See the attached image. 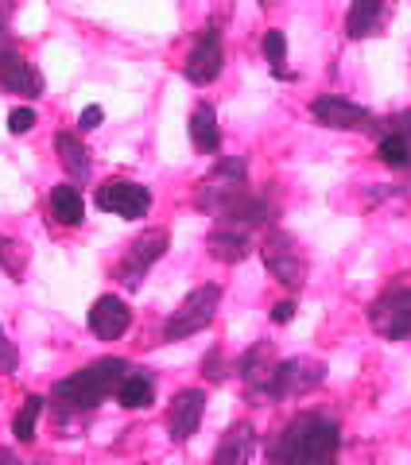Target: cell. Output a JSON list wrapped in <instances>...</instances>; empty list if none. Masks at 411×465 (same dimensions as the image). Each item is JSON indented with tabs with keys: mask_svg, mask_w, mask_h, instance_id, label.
Masks as SVG:
<instances>
[{
	"mask_svg": "<svg viewBox=\"0 0 411 465\" xmlns=\"http://www.w3.org/2000/svg\"><path fill=\"white\" fill-rule=\"evenodd\" d=\"M337 446H342V430H337L334 419L306 411L284 427L272 454L280 465H334Z\"/></svg>",
	"mask_w": 411,
	"mask_h": 465,
	"instance_id": "cell-1",
	"label": "cell"
},
{
	"mask_svg": "<svg viewBox=\"0 0 411 465\" xmlns=\"http://www.w3.org/2000/svg\"><path fill=\"white\" fill-rule=\"evenodd\" d=\"M128 376H132L128 361H121V357L94 361V365H85L82 372L55 384V403L63 407V411H90V407H97L105 396L121 391V384L128 381Z\"/></svg>",
	"mask_w": 411,
	"mask_h": 465,
	"instance_id": "cell-2",
	"label": "cell"
},
{
	"mask_svg": "<svg viewBox=\"0 0 411 465\" xmlns=\"http://www.w3.org/2000/svg\"><path fill=\"white\" fill-rule=\"evenodd\" d=\"M245 174H248L245 159H237V155L222 159V163H217V167L210 171V179H202L198 194H195V206H198V210H206V213H214V217H222V213L233 206V202L248 194Z\"/></svg>",
	"mask_w": 411,
	"mask_h": 465,
	"instance_id": "cell-3",
	"label": "cell"
},
{
	"mask_svg": "<svg viewBox=\"0 0 411 465\" xmlns=\"http://www.w3.org/2000/svg\"><path fill=\"white\" fill-rule=\"evenodd\" d=\"M217 302H222V287H217V283H202V287H195V291H190V295L179 302V307H175V314L167 318L164 338H167V341L195 338L198 330H206V326L214 322Z\"/></svg>",
	"mask_w": 411,
	"mask_h": 465,
	"instance_id": "cell-4",
	"label": "cell"
},
{
	"mask_svg": "<svg viewBox=\"0 0 411 465\" xmlns=\"http://www.w3.org/2000/svg\"><path fill=\"white\" fill-rule=\"evenodd\" d=\"M260 256H264V268H268L284 287L306 283V252L287 229H268V237L260 244Z\"/></svg>",
	"mask_w": 411,
	"mask_h": 465,
	"instance_id": "cell-5",
	"label": "cell"
},
{
	"mask_svg": "<svg viewBox=\"0 0 411 465\" xmlns=\"http://www.w3.org/2000/svg\"><path fill=\"white\" fill-rule=\"evenodd\" d=\"M322 381H326V365L315 357H291V361H280L272 372L268 388H264V396L272 400H291V396H306V391H315Z\"/></svg>",
	"mask_w": 411,
	"mask_h": 465,
	"instance_id": "cell-6",
	"label": "cell"
},
{
	"mask_svg": "<svg viewBox=\"0 0 411 465\" xmlns=\"http://www.w3.org/2000/svg\"><path fill=\"white\" fill-rule=\"evenodd\" d=\"M167 244H171L167 229H144L140 237L125 249L121 264H116V280H121L128 291H136L144 283V275H148V268L167 252Z\"/></svg>",
	"mask_w": 411,
	"mask_h": 465,
	"instance_id": "cell-7",
	"label": "cell"
},
{
	"mask_svg": "<svg viewBox=\"0 0 411 465\" xmlns=\"http://www.w3.org/2000/svg\"><path fill=\"white\" fill-rule=\"evenodd\" d=\"M369 326L385 341H404L411 338V287L385 291L369 307Z\"/></svg>",
	"mask_w": 411,
	"mask_h": 465,
	"instance_id": "cell-8",
	"label": "cell"
},
{
	"mask_svg": "<svg viewBox=\"0 0 411 465\" xmlns=\"http://www.w3.org/2000/svg\"><path fill=\"white\" fill-rule=\"evenodd\" d=\"M97 210L136 222V217H144L152 210V191L140 183H132V179H109V183L97 186Z\"/></svg>",
	"mask_w": 411,
	"mask_h": 465,
	"instance_id": "cell-9",
	"label": "cell"
},
{
	"mask_svg": "<svg viewBox=\"0 0 411 465\" xmlns=\"http://www.w3.org/2000/svg\"><path fill=\"white\" fill-rule=\"evenodd\" d=\"M311 116L318 124L326 128H337V133H369V128L376 124L373 113L365 105H354V101L346 97H334V94H322L311 101Z\"/></svg>",
	"mask_w": 411,
	"mask_h": 465,
	"instance_id": "cell-10",
	"label": "cell"
},
{
	"mask_svg": "<svg viewBox=\"0 0 411 465\" xmlns=\"http://www.w3.org/2000/svg\"><path fill=\"white\" fill-rule=\"evenodd\" d=\"M222 63H226L222 32H217V27H206V32L198 35V43L190 47V54H186L183 74H186V82H195V85H210L217 74H222Z\"/></svg>",
	"mask_w": 411,
	"mask_h": 465,
	"instance_id": "cell-11",
	"label": "cell"
},
{
	"mask_svg": "<svg viewBox=\"0 0 411 465\" xmlns=\"http://www.w3.org/2000/svg\"><path fill=\"white\" fill-rule=\"evenodd\" d=\"M206 415V391L202 388H183L179 396L171 400L167 407V430H171V442H186L190 434L198 430Z\"/></svg>",
	"mask_w": 411,
	"mask_h": 465,
	"instance_id": "cell-12",
	"label": "cell"
},
{
	"mask_svg": "<svg viewBox=\"0 0 411 465\" xmlns=\"http://www.w3.org/2000/svg\"><path fill=\"white\" fill-rule=\"evenodd\" d=\"M128 326H132V311H128V302H125V299L101 295V299L94 302V311H90V330H94V338H101V341H116Z\"/></svg>",
	"mask_w": 411,
	"mask_h": 465,
	"instance_id": "cell-13",
	"label": "cell"
},
{
	"mask_svg": "<svg viewBox=\"0 0 411 465\" xmlns=\"http://www.w3.org/2000/svg\"><path fill=\"white\" fill-rule=\"evenodd\" d=\"M0 85L20 97H43V74L35 70L32 58H24V54H8L0 63Z\"/></svg>",
	"mask_w": 411,
	"mask_h": 465,
	"instance_id": "cell-14",
	"label": "cell"
},
{
	"mask_svg": "<svg viewBox=\"0 0 411 465\" xmlns=\"http://www.w3.org/2000/svg\"><path fill=\"white\" fill-rule=\"evenodd\" d=\"M385 20H388V5H380V0H357V5H349V12H346V35L369 39L385 27Z\"/></svg>",
	"mask_w": 411,
	"mask_h": 465,
	"instance_id": "cell-15",
	"label": "cell"
},
{
	"mask_svg": "<svg viewBox=\"0 0 411 465\" xmlns=\"http://www.w3.org/2000/svg\"><path fill=\"white\" fill-rule=\"evenodd\" d=\"M248 454H253V427L233 423L214 450V465H248Z\"/></svg>",
	"mask_w": 411,
	"mask_h": 465,
	"instance_id": "cell-16",
	"label": "cell"
},
{
	"mask_svg": "<svg viewBox=\"0 0 411 465\" xmlns=\"http://www.w3.org/2000/svg\"><path fill=\"white\" fill-rule=\"evenodd\" d=\"M190 143L202 152V155H214L217 148H222V128H217V113L214 105H202L190 113Z\"/></svg>",
	"mask_w": 411,
	"mask_h": 465,
	"instance_id": "cell-17",
	"label": "cell"
},
{
	"mask_svg": "<svg viewBox=\"0 0 411 465\" xmlns=\"http://www.w3.org/2000/svg\"><path fill=\"white\" fill-rule=\"evenodd\" d=\"M206 249H210L214 260H222V264H241V260L248 256V232L217 225L210 237H206Z\"/></svg>",
	"mask_w": 411,
	"mask_h": 465,
	"instance_id": "cell-18",
	"label": "cell"
},
{
	"mask_svg": "<svg viewBox=\"0 0 411 465\" xmlns=\"http://www.w3.org/2000/svg\"><path fill=\"white\" fill-rule=\"evenodd\" d=\"M55 148H58V163H63L70 179H90V152H85V143L75 133H58Z\"/></svg>",
	"mask_w": 411,
	"mask_h": 465,
	"instance_id": "cell-19",
	"label": "cell"
},
{
	"mask_svg": "<svg viewBox=\"0 0 411 465\" xmlns=\"http://www.w3.org/2000/svg\"><path fill=\"white\" fill-rule=\"evenodd\" d=\"M51 213H55L63 225H82L85 202H82L78 186H55V191H51Z\"/></svg>",
	"mask_w": 411,
	"mask_h": 465,
	"instance_id": "cell-20",
	"label": "cell"
},
{
	"mask_svg": "<svg viewBox=\"0 0 411 465\" xmlns=\"http://www.w3.org/2000/svg\"><path fill=\"white\" fill-rule=\"evenodd\" d=\"M116 400H121V407H128V411H140V407H152V400H155V384H152V376L132 372L128 381L121 384V391H116Z\"/></svg>",
	"mask_w": 411,
	"mask_h": 465,
	"instance_id": "cell-21",
	"label": "cell"
},
{
	"mask_svg": "<svg viewBox=\"0 0 411 465\" xmlns=\"http://www.w3.org/2000/svg\"><path fill=\"white\" fill-rule=\"evenodd\" d=\"M27 260H32V252H27V244L16 241V237H0V268H5L12 280H20V275L27 272Z\"/></svg>",
	"mask_w": 411,
	"mask_h": 465,
	"instance_id": "cell-22",
	"label": "cell"
},
{
	"mask_svg": "<svg viewBox=\"0 0 411 465\" xmlns=\"http://www.w3.org/2000/svg\"><path fill=\"white\" fill-rule=\"evenodd\" d=\"M376 155H380V163H388V167H411V143L404 136H396V133L380 136Z\"/></svg>",
	"mask_w": 411,
	"mask_h": 465,
	"instance_id": "cell-23",
	"label": "cell"
},
{
	"mask_svg": "<svg viewBox=\"0 0 411 465\" xmlns=\"http://www.w3.org/2000/svg\"><path fill=\"white\" fill-rule=\"evenodd\" d=\"M39 415H43V400H39V396H27L24 407H20V415H16V423H12V434H16L20 442H32V439H35Z\"/></svg>",
	"mask_w": 411,
	"mask_h": 465,
	"instance_id": "cell-24",
	"label": "cell"
},
{
	"mask_svg": "<svg viewBox=\"0 0 411 465\" xmlns=\"http://www.w3.org/2000/svg\"><path fill=\"white\" fill-rule=\"evenodd\" d=\"M284 54H287V39H284V32H272L264 35V58H268V63L276 66V74H280V63H284Z\"/></svg>",
	"mask_w": 411,
	"mask_h": 465,
	"instance_id": "cell-25",
	"label": "cell"
},
{
	"mask_svg": "<svg viewBox=\"0 0 411 465\" xmlns=\"http://www.w3.org/2000/svg\"><path fill=\"white\" fill-rule=\"evenodd\" d=\"M20 365V353H16V345L8 341V333L0 330V376H8V372H16Z\"/></svg>",
	"mask_w": 411,
	"mask_h": 465,
	"instance_id": "cell-26",
	"label": "cell"
},
{
	"mask_svg": "<svg viewBox=\"0 0 411 465\" xmlns=\"http://www.w3.org/2000/svg\"><path fill=\"white\" fill-rule=\"evenodd\" d=\"M35 128V113L32 109H12L8 113V133L12 136H24V133H32Z\"/></svg>",
	"mask_w": 411,
	"mask_h": 465,
	"instance_id": "cell-27",
	"label": "cell"
},
{
	"mask_svg": "<svg viewBox=\"0 0 411 465\" xmlns=\"http://www.w3.org/2000/svg\"><path fill=\"white\" fill-rule=\"evenodd\" d=\"M385 133H396V136H404V140L411 143V109L388 116V121H385Z\"/></svg>",
	"mask_w": 411,
	"mask_h": 465,
	"instance_id": "cell-28",
	"label": "cell"
},
{
	"mask_svg": "<svg viewBox=\"0 0 411 465\" xmlns=\"http://www.w3.org/2000/svg\"><path fill=\"white\" fill-rule=\"evenodd\" d=\"M101 121H105V109H101V105H85L78 113V128H82V133H94Z\"/></svg>",
	"mask_w": 411,
	"mask_h": 465,
	"instance_id": "cell-29",
	"label": "cell"
},
{
	"mask_svg": "<svg viewBox=\"0 0 411 465\" xmlns=\"http://www.w3.org/2000/svg\"><path fill=\"white\" fill-rule=\"evenodd\" d=\"M291 318H296V302H276L272 307V322H291Z\"/></svg>",
	"mask_w": 411,
	"mask_h": 465,
	"instance_id": "cell-30",
	"label": "cell"
},
{
	"mask_svg": "<svg viewBox=\"0 0 411 465\" xmlns=\"http://www.w3.org/2000/svg\"><path fill=\"white\" fill-rule=\"evenodd\" d=\"M8 54H16V51H12V35H8V27L0 24V63H5Z\"/></svg>",
	"mask_w": 411,
	"mask_h": 465,
	"instance_id": "cell-31",
	"label": "cell"
},
{
	"mask_svg": "<svg viewBox=\"0 0 411 465\" xmlns=\"http://www.w3.org/2000/svg\"><path fill=\"white\" fill-rule=\"evenodd\" d=\"M0 465H24L16 454H12V450H5V446H0Z\"/></svg>",
	"mask_w": 411,
	"mask_h": 465,
	"instance_id": "cell-32",
	"label": "cell"
}]
</instances>
